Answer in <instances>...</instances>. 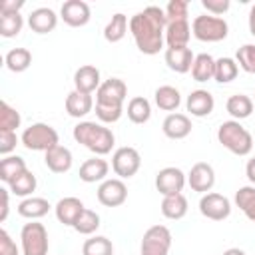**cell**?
Instances as JSON below:
<instances>
[{
    "mask_svg": "<svg viewBox=\"0 0 255 255\" xmlns=\"http://www.w3.org/2000/svg\"><path fill=\"white\" fill-rule=\"evenodd\" d=\"M141 167V155L135 147L124 145L118 147L112 155V169L120 179H129L133 177Z\"/></svg>",
    "mask_w": 255,
    "mask_h": 255,
    "instance_id": "8",
    "label": "cell"
},
{
    "mask_svg": "<svg viewBox=\"0 0 255 255\" xmlns=\"http://www.w3.org/2000/svg\"><path fill=\"white\" fill-rule=\"evenodd\" d=\"M199 211L211 221H223L231 215V201L221 193H203L199 199Z\"/></svg>",
    "mask_w": 255,
    "mask_h": 255,
    "instance_id": "10",
    "label": "cell"
},
{
    "mask_svg": "<svg viewBox=\"0 0 255 255\" xmlns=\"http://www.w3.org/2000/svg\"><path fill=\"white\" fill-rule=\"evenodd\" d=\"M8 191L10 189H0V195H2V211H0V221H6L8 217Z\"/></svg>",
    "mask_w": 255,
    "mask_h": 255,
    "instance_id": "48",
    "label": "cell"
},
{
    "mask_svg": "<svg viewBox=\"0 0 255 255\" xmlns=\"http://www.w3.org/2000/svg\"><path fill=\"white\" fill-rule=\"evenodd\" d=\"M249 32H251V36H255V4L251 6V10H249Z\"/></svg>",
    "mask_w": 255,
    "mask_h": 255,
    "instance_id": "50",
    "label": "cell"
},
{
    "mask_svg": "<svg viewBox=\"0 0 255 255\" xmlns=\"http://www.w3.org/2000/svg\"><path fill=\"white\" fill-rule=\"evenodd\" d=\"M191 38V26L187 20H179V22H169L165 26V44L167 48H183L187 46Z\"/></svg>",
    "mask_w": 255,
    "mask_h": 255,
    "instance_id": "24",
    "label": "cell"
},
{
    "mask_svg": "<svg viewBox=\"0 0 255 255\" xmlns=\"http://www.w3.org/2000/svg\"><path fill=\"white\" fill-rule=\"evenodd\" d=\"M82 255H114V245L104 235H94L84 241Z\"/></svg>",
    "mask_w": 255,
    "mask_h": 255,
    "instance_id": "37",
    "label": "cell"
},
{
    "mask_svg": "<svg viewBox=\"0 0 255 255\" xmlns=\"http://www.w3.org/2000/svg\"><path fill=\"white\" fill-rule=\"evenodd\" d=\"M24 26V18L20 16V12L16 14H0V34L4 38H14L22 32Z\"/></svg>",
    "mask_w": 255,
    "mask_h": 255,
    "instance_id": "39",
    "label": "cell"
},
{
    "mask_svg": "<svg viewBox=\"0 0 255 255\" xmlns=\"http://www.w3.org/2000/svg\"><path fill=\"white\" fill-rule=\"evenodd\" d=\"M72 135L78 143H82L84 147H88L90 151H94L100 157L110 153L114 143H116V135L110 128H106L102 124H96V122H88V120L76 124Z\"/></svg>",
    "mask_w": 255,
    "mask_h": 255,
    "instance_id": "2",
    "label": "cell"
},
{
    "mask_svg": "<svg viewBox=\"0 0 255 255\" xmlns=\"http://www.w3.org/2000/svg\"><path fill=\"white\" fill-rule=\"evenodd\" d=\"M108 171H110L108 161L102 159L100 155H94V157L86 159L80 165V173L78 175L86 183H96V181H106L108 179Z\"/></svg>",
    "mask_w": 255,
    "mask_h": 255,
    "instance_id": "22",
    "label": "cell"
},
{
    "mask_svg": "<svg viewBox=\"0 0 255 255\" xmlns=\"http://www.w3.org/2000/svg\"><path fill=\"white\" fill-rule=\"evenodd\" d=\"M128 96V86L120 78H110L104 80L102 86L96 92V104H106V106H124Z\"/></svg>",
    "mask_w": 255,
    "mask_h": 255,
    "instance_id": "12",
    "label": "cell"
},
{
    "mask_svg": "<svg viewBox=\"0 0 255 255\" xmlns=\"http://www.w3.org/2000/svg\"><path fill=\"white\" fill-rule=\"evenodd\" d=\"M153 100H155V106L163 112H175L181 104V94L177 88L173 86H159L153 94Z\"/></svg>",
    "mask_w": 255,
    "mask_h": 255,
    "instance_id": "28",
    "label": "cell"
},
{
    "mask_svg": "<svg viewBox=\"0 0 255 255\" xmlns=\"http://www.w3.org/2000/svg\"><path fill=\"white\" fill-rule=\"evenodd\" d=\"M28 26L36 34H48L58 26V14L52 8H46V6L36 8L28 16Z\"/></svg>",
    "mask_w": 255,
    "mask_h": 255,
    "instance_id": "21",
    "label": "cell"
},
{
    "mask_svg": "<svg viewBox=\"0 0 255 255\" xmlns=\"http://www.w3.org/2000/svg\"><path fill=\"white\" fill-rule=\"evenodd\" d=\"M161 129L169 139H183L191 133V120L185 114L173 112V114H167V118L161 124Z\"/></svg>",
    "mask_w": 255,
    "mask_h": 255,
    "instance_id": "20",
    "label": "cell"
},
{
    "mask_svg": "<svg viewBox=\"0 0 255 255\" xmlns=\"http://www.w3.org/2000/svg\"><path fill=\"white\" fill-rule=\"evenodd\" d=\"M185 108H187V112L191 116L205 118V116H209L213 112L215 100H213L211 92H207V90H193L185 100Z\"/></svg>",
    "mask_w": 255,
    "mask_h": 255,
    "instance_id": "19",
    "label": "cell"
},
{
    "mask_svg": "<svg viewBox=\"0 0 255 255\" xmlns=\"http://www.w3.org/2000/svg\"><path fill=\"white\" fill-rule=\"evenodd\" d=\"M185 213H187V197L183 193L167 195L161 199V215L163 217L177 221V219H183Z\"/></svg>",
    "mask_w": 255,
    "mask_h": 255,
    "instance_id": "27",
    "label": "cell"
},
{
    "mask_svg": "<svg viewBox=\"0 0 255 255\" xmlns=\"http://www.w3.org/2000/svg\"><path fill=\"white\" fill-rule=\"evenodd\" d=\"M26 169H28V167H26L24 157H20V155H6V157L0 161V179L10 185V183H12L18 175H22Z\"/></svg>",
    "mask_w": 255,
    "mask_h": 255,
    "instance_id": "31",
    "label": "cell"
},
{
    "mask_svg": "<svg viewBox=\"0 0 255 255\" xmlns=\"http://www.w3.org/2000/svg\"><path fill=\"white\" fill-rule=\"evenodd\" d=\"M191 32L199 42H221L229 34V26L223 18L211 16V14H201L195 16L191 22Z\"/></svg>",
    "mask_w": 255,
    "mask_h": 255,
    "instance_id": "4",
    "label": "cell"
},
{
    "mask_svg": "<svg viewBox=\"0 0 255 255\" xmlns=\"http://www.w3.org/2000/svg\"><path fill=\"white\" fill-rule=\"evenodd\" d=\"M171 247V231L165 225H151L139 245V255H167Z\"/></svg>",
    "mask_w": 255,
    "mask_h": 255,
    "instance_id": "7",
    "label": "cell"
},
{
    "mask_svg": "<svg viewBox=\"0 0 255 255\" xmlns=\"http://www.w3.org/2000/svg\"><path fill=\"white\" fill-rule=\"evenodd\" d=\"M163 12H165V18H167V24H169V22L187 20L189 4H187V0H171V2H167V6L163 8Z\"/></svg>",
    "mask_w": 255,
    "mask_h": 255,
    "instance_id": "42",
    "label": "cell"
},
{
    "mask_svg": "<svg viewBox=\"0 0 255 255\" xmlns=\"http://www.w3.org/2000/svg\"><path fill=\"white\" fill-rule=\"evenodd\" d=\"M201 6L207 10V14L221 18V14H225L229 10L231 2L229 0H201Z\"/></svg>",
    "mask_w": 255,
    "mask_h": 255,
    "instance_id": "44",
    "label": "cell"
},
{
    "mask_svg": "<svg viewBox=\"0 0 255 255\" xmlns=\"http://www.w3.org/2000/svg\"><path fill=\"white\" fill-rule=\"evenodd\" d=\"M128 28H129V22H128V16L122 14V12H116L110 22L106 24L104 28V38L110 42V44H116L120 40H124V36L128 34Z\"/></svg>",
    "mask_w": 255,
    "mask_h": 255,
    "instance_id": "29",
    "label": "cell"
},
{
    "mask_svg": "<svg viewBox=\"0 0 255 255\" xmlns=\"http://www.w3.org/2000/svg\"><path fill=\"white\" fill-rule=\"evenodd\" d=\"M225 110L233 120L241 122V120H245V118H249L253 114V100L249 96H245V94H233V96L227 98Z\"/></svg>",
    "mask_w": 255,
    "mask_h": 255,
    "instance_id": "26",
    "label": "cell"
},
{
    "mask_svg": "<svg viewBox=\"0 0 255 255\" xmlns=\"http://www.w3.org/2000/svg\"><path fill=\"white\" fill-rule=\"evenodd\" d=\"M163 60H165V64L171 72L187 74V72H191L195 56H193L191 48H187V46H183V48H165Z\"/></svg>",
    "mask_w": 255,
    "mask_h": 255,
    "instance_id": "15",
    "label": "cell"
},
{
    "mask_svg": "<svg viewBox=\"0 0 255 255\" xmlns=\"http://www.w3.org/2000/svg\"><path fill=\"white\" fill-rule=\"evenodd\" d=\"M22 124L20 112L8 102H0V131H16Z\"/></svg>",
    "mask_w": 255,
    "mask_h": 255,
    "instance_id": "38",
    "label": "cell"
},
{
    "mask_svg": "<svg viewBox=\"0 0 255 255\" xmlns=\"http://www.w3.org/2000/svg\"><path fill=\"white\" fill-rule=\"evenodd\" d=\"M84 209H86V207H84L82 199L72 197V195H70V197H62V199L54 205L56 219H58L60 223L68 225V227H74V223L78 221V217L82 215Z\"/></svg>",
    "mask_w": 255,
    "mask_h": 255,
    "instance_id": "17",
    "label": "cell"
},
{
    "mask_svg": "<svg viewBox=\"0 0 255 255\" xmlns=\"http://www.w3.org/2000/svg\"><path fill=\"white\" fill-rule=\"evenodd\" d=\"M245 175H247V179L255 185V157H251V159L247 161V165H245Z\"/></svg>",
    "mask_w": 255,
    "mask_h": 255,
    "instance_id": "49",
    "label": "cell"
},
{
    "mask_svg": "<svg viewBox=\"0 0 255 255\" xmlns=\"http://www.w3.org/2000/svg\"><path fill=\"white\" fill-rule=\"evenodd\" d=\"M60 18L72 26V28H80L86 26L92 18V10L84 0H66L60 8Z\"/></svg>",
    "mask_w": 255,
    "mask_h": 255,
    "instance_id": "14",
    "label": "cell"
},
{
    "mask_svg": "<svg viewBox=\"0 0 255 255\" xmlns=\"http://www.w3.org/2000/svg\"><path fill=\"white\" fill-rule=\"evenodd\" d=\"M22 145L30 151H48L50 147L58 145V131L48 126V124H32L30 128H26L22 131V137H20Z\"/></svg>",
    "mask_w": 255,
    "mask_h": 255,
    "instance_id": "5",
    "label": "cell"
},
{
    "mask_svg": "<svg viewBox=\"0 0 255 255\" xmlns=\"http://www.w3.org/2000/svg\"><path fill=\"white\" fill-rule=\"evenodd\" d=\"M24 6V0H2L0 2V14H16Z\"/></svg>",
    "mask_w": 255,
    "mask_h": 255,
    "instance_id": "47",
    "label": "cell"
},
{
    "mask_svg": "<svg viewBox=\"0 0 255 255\" xmlns=\"http://www.w3.org/2000/svg\"><path fill=\"white\" fill-rule=\"evenodd\" d=\"M187 183L197 193H209L215 185V169L205 161H197L187 173Z\"/></svg>",
    "mask_w": 255,
    "mask_h": 255,
    "instance_id": "13",
    "label": "cell"
},
{
    "mask_svg": "<svg viewBox=\"0 0 255 255\" xmlns=\"http://www.w3.org/2000/svg\"><path fill=\"white\" fill-rule=\"evenodd\" d=\"M217 141L235 155H247L253 149V135L237 120H227L217 128Z\"/></svg>",
    "mask_w": 255,
    "mask_h": 255,
    "instance_id": "3",
    "label": "cell"
},
{
    "mask_svg": "<svg viewBox=\"0 0 255 255\" xmlns=\"http://www.w3.org/2000/svg\"><path fill=\"white\" fill-rule=\"evenodd\" d=\"M94 110V98L92 94H84L78 90H72L66 96V112L72 118H84Z\"/></svg>",
    "mask_w": 255,
    "mask_h": 255,
    "instance_id": "23",
    "label": "cell"
},
{
    "mask_svg": "<svg viewBox=\"0 0 255 255\" xmlns=\"http://www.w3.org/2000/svg\"><path fill=\"white\" fill-rule=\"evenodd\" d=\"M235 62L243 72L255 74V44H243L235 54Z\"/></svg>",
    "mask_w": 255,
    "mask_h": 255,
    "instance_id": "41",
    "label": "cell"
},
{
    "mask_svg": "<svg viewBox=\"0 0 255 255\" xmlns=\"http://www.w3.org/2000/svg\"><path fill=\"white\" fill-rule=\"evenodd\" d=\"M16 143H18L16 131H0V153L2 155H10V151L16 149Z\"/></svg>",
    "mask_w": 255,
    "mask_h": 255,
    "instance_id": "46",
    "label": "cell"
},
{
    "mask_svg": "<svg viewBox=\"0 0 255 255\" xmlns=\"http://www.w3.org/2000/svg\"><path fill=\"white\" fill-rule=\"evenodd\" d=\"M36 185H38V181H36V175L30 171V169H26L22 175H18L8 187H10V191L14 193V195H20V197H32V193L36 191Z\"/></svg>",
    "mask_w": 255,
    "mask_h": 255,
    "instance_id": "36",
    "label": "cell"
},
{
    "mask_svg": "<svg viewBox=\"0 0 255 255\" xmlns=\"http://www.w3.org/2000/svg\"><path fill=\"white\" fill-rule=\"evenodd\" d=\"M165 12L157 6H147L129 18V32L141 54L153 56L165 44Z\"/></svg>",
    "mask_w": 255,
    "mask_h": 255,
    "instance_id": "1",
    "label": "cell"
},
{
    "mask_svg": "<svg viewBox=\"0 0 255 255\" xmlns=\"http://www.w3.org/2000/svg\"><path fill=\"white\" fill-rule=\"evenodd\" d=\"M126 114H128L129 122H133V124H145V122H149V118H151V104H149L147 98L135 96V98H131V100L128 102Z\"/></svg>",
    "mask_w": 255,
    "mask_h": 255,
    "instance_id": "30",
    "label": "cell"
},
{
    "mask_svg": "<svg viewBox=\"0 0 255 255\" xmlns=\"http://www.w3.org/2000/svg\"><path fill=\"white\" fill-rule=\"evenodd\" d=\"M124 106H106V104H96V116L102 124H114L122 118Z\"/></svg>",
    "mask_w": 255,
    "mask_h": 255,
    "instance_id": "43",
    "label": "cell"
},
{
    "mask_svg": "<svg viewBox=\"0 0 255 255\" xmlns=\"http://www.w3.org/2000/svg\"><path fill=\"white\" fill-rule=\"evenodd\" d=\"M0 255H20L18 245L14 243V239L6 229H0Z\"/></svg>",
    "mask_w": 255,
    "mask_h": 255,
    "instance_id": "45",
    "label": "cell"
},
{
    "mask_svg": "<svg viewBox=\"0 0 255 255\" xmlns=\"http://www.w3.org/2000/svg\"><path fill=\"white\" fill-rule=\"evenodd\" d=\"M128 199V187L124 183V179L120 177H112L100 183L98 187V201L104 207H120L124 205Z\"/></svg>",
    "mask_w": 255,
    "mask_h": 255,
    "instance_id": "11",
    "label": "cell"
},
{
    "mask_svg": "<svg viewBox=\"0 0 255 255\" xmlns=\"http://www.w3.org/2000/svg\"><path fill=\"white\" fill-rule=\"evenodd\" d=\"M50 201L48 199H44V197H24L20 203H18V207H16V211H18V215L20 217H26V219H32V221H36V219H40V217H44L48 211H50Z\"/></svg>",
    "mask_w": 255,
    "mask_h": 255,
    "instance_id": "25",
    "label": "cell"
},
{
    "mask_svg": "<svg viewBox=\"0 0 255 255\" xmlns=\"http://www.w3.org/2000/svg\"><path fill=\"white\" fill-rule=\"evenodd\" d=\"M221 255H247L243 249H239V247H229V249H225Z\"/></svg>",
    "mask_w": 255,
    "mask_h": 255,
    "instance_id": "51",
    "label": "cell"
},
{
    "mask_svg": "<svg viewBox=\"0 0 255 255\" xmlns=\"http://www.w3.org/2000/svg\"><path fill=\"white\" fill-rule=\"evenodd\" d=\"M185 183H187L185 173H183L179 167H173V165L159 169L157 175H155V189H157L163 197L181 193L183 187H185Z\"/></svg>",
    "mask_w": 255,
    "mask_h": 255,
    "instance_id": "9",
    "label": "cell"
},
{
    "mask_svg": "<svg viewBox=\"0 0 255 255\" xmlns=\"http://www.w3.org/2000/svg\"><path fill=\"white\" fill-rule=\"evenodd\" d=\"M20 243H22V255H48V231L42 223L30 221L20 231Z\"/></svg>",
    "mask_w": 255,
    "mask_h": 255,
    "instance_id": "6",
    "label": "cell"
},
{
    "mask_svg": "<svg viewBox=\"0 0 255 255\" xmlns=\"http://www.w3.org/2000/svg\"><path fill=\"white\" fill-rule=\"evenodd\" d=\"M4 64L10 72L14 74H20V72H26L32 64V52L28 48H12L6 58H4Z\"/></svg>",
    "mask_w": 255,
    "mask_h": 255,
    "instance_id": "32",
    "label": "cell"
},
{
    "mask_svg": "<svg viewBox=\"0 0 255 255\" xmlns=\"http://www.w3.org/2000/svg\"><path fill=\"white\" fill-rule=\"evenodd\" d=\"M215 74V58L209 54H197L191 66V76L195 82H207L213 80Z\"/></svg>",
    "mask_w": 255,
    "mask_h": 255,
    "instance_id": "33",
    "label": "cell"
},
{
    "mask_svg": "<svg viewBox=\"0 0 255 255\" xmlns=\"http://www.w3.org/2000/svg\"><path fill=\"white\" fill-rule=\"evenodd\" d=\"M98 227H100V215L92 209H84L82 215L78 217V221L74 223V229L80 235H92V233H96Z\"/></svg>",
    "mask_w": 255,
    "mask_h": 255,
    "instance_id": "40",
    "label": "cell"
},
{
    "mask_svg": "<svg viewBox=\"0 0 255 255\" xmlns=\"http://www.w3.org/2000/svg\"><path fill=\"white\" fill-rule=\"evenodd\" d=\"M239 74V66L233 58H217L215 60V74H213V80L219 82V84H229L237 78Z\"/></svg>",
    "mask_w": 255,
    "mask_h": 255,
    "instance_id": "35",
    "label": "cell"
},
{
    "mask_svg": "<svg viewBox=\"0 0 255 255\" xmlns=\"http://www.w3.org/2000/svg\"><path fill=\"white\" fill-rule=\"evenodd\" d=\"M102 86V78H100V70L92 64L80 66L74 74V90L84 92V94H94L98 92V88Z\"/></svg>",
    "mask_w": 255,
    "mask_h": 255,
    "instance_id": "18",
    "label": "cell"
},
{
    "mask_svg": "<svg viewBox=\"0 0 255 255\" xmlns=\"http://www.w3.org/2000/svg\"><path fill=\"white\" fill-rule=\"evenodd\" d=\"M235 205L245 213L247 219L255 221V185H243L235 191Z\"/></svg>",
    "mask_w": 255,
    "mask_h": 255,
    "instance_id": "34",
    "label": "cell"
},
{
    "mask_svg": "<svg viewBox=\"0 0 255 255\" xmlns=\"http://www.w3.org/2000/svg\"><path fill=\"white\" fill-rule=\"evenodd\" d=\"M44 163L46 167L52 171V173H66L72 169V163H74V157H72V151L66 147V145H54L50 147L46 153H44Z\"/></svg>",
    "mask_w": 255,
    "mask_h": 255,
    "instance_id": "16",
    "label": "cell"
}]
</instances>
